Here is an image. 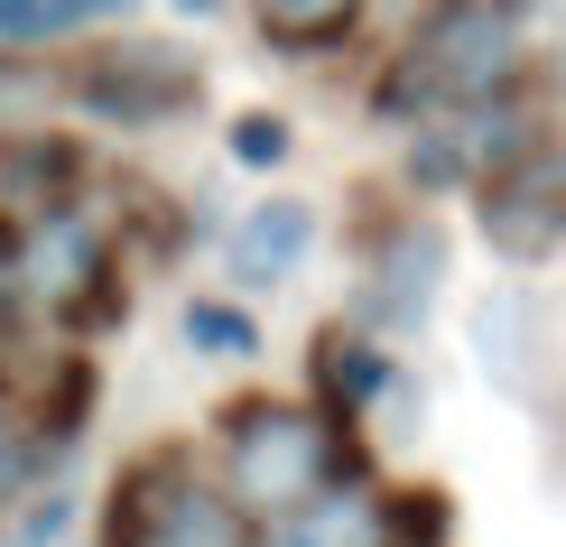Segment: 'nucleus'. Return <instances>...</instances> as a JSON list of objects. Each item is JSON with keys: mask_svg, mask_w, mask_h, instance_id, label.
I'll list each match as a JSON object with an SVG mask.
<instances>
[{"mask_svg": "<svg viewBox=\"0 0 566 547\" xmlns=\"http://www.w3.org/2000/svg\"><path fill=\"white\" fill-rule=\"evenodd\" d=\"M325 473H335V436H325V418L306 409H251L232 427V492H242L251 511H297L325 492Z\"/></svg>", "mask_w": 566, "mask_h": 547, "instance_id": "f257e3e1", "label": "nucleus"}, {"mask_svg": "<svg viewBox=\"0 0 566 547\" xmlns=\"http://www.w3.org/2000/svg\"><path fill=\"white\" fill-rule=\"evenodd\" d=\"M511 56H521V29H511L502 0H446L428 19V38H418V56H409V84L446 93V103H483L511 75Z\"/></svg>", "mask_w": 566, "mask_h": 547, "instance_id": "f03ea898", "label": "nucleus"}, {"mask_svg": "<svg viewBox=\"0 0 566 547\" xmlns=\"http://www.w3.org/2000/svg\"><path fill=\"white\" fill-rule=\"evenodd\" d=\"M122 547H251V538H242V511H232L223 492L177 483V473H139Z\"/></svg>", "mask_w": 566, "mask_h": 547, "instance_id": "7ed1b4c3", "label": "nucleus"}, {"mask_svg": "<svg viewBox=\"0 0 566 547\" xmlns=\"http://www.w3.org/2000/svg\"><path fill=\"white\" fill-rule=\"evenodd\" d=\"M483 232L511 260H538L566 242V158H521L511 177H492L483 196Z\"/></svg>", "mask_w": 566, "mask_h": 547, "instance_id": "20e7f679", "label": "nucleus"}, {"mask_svg": "<svg viewBox=\"0 0 566 547\" xmlns=\"http://www.w3.org/2000/svg\"><path fill=\"white\" fill-rule=\"evenodd\" d=\"M93 278H103L93 232L75 223V213H46V223L29 232V251H19V288H29L38 306H75V297H93Z\"/></svg>", "mask_w": 566, "mask_h": 547, "instance_id": "39448f33", "label": "nucleus"}, {"mask_svg": "<svg viewBox=\"0 0 566 547\" xmlns=\"http://www.w3.org/2000/svg\"><path fill=\"white\" fill-rule=\"evenodd\" d=\"M306 242H316V213H306L297 196H270L261 213H242V232H232V278L242 288H270V278H289Z\"/></svg>", "mask_w": 566, "mask_h": 547, "instance_id": "423d86ee", "label": "nucleus"}, {"mask_svg": "<svg viewBox=\"0 0 566 547\" xmlns=\"http://www.w3.org/2000/svg\"><path fill=\"white\" fill-rule=\"evenodd\" d=\"M84 93H93V112H130V122H149V112H177L186 103V75L168 56H112V65H93L84 75Z\"/></svg>", "mask_w": 566, "mask_h": 547, "instance_id": "0eeeda50", "label": "nucleus"}, {"mask_svg": "<svg viewBox=\"0 0 566 547\" xmlns=\"http://www.w3.org/2000/svg\"><path fill=\"white\" fill-rule=\"evenodd\" d=\"M270 547H381V511L371 502H335V492H316V502H297V511H279V529Z\"/></svg>", "mask_w": 566, "mask_h": 547, "instance_id": "6e6552de", "label": "nucleus"}, {"mask_svg": "<svg viewBox=\"0 0 566 547\" xmlns=\"http://www.w3.org/2000/svg\"><path fill=\"white\" fill-rule=\"evenodd\" d=\"M93 10H122V0H0V38L29 46V38H56V29H75Z\"/></svg>", "mask_w": 566, "mask_h": 547, "instance_id": "1a4fd4ad", "label": "nucleus"}, {"mask_svg": "<svg viewBox=\"0 0 566 547\" xmlns=\"http://www.w3.org/2000/svg\"><path fill=\"white\" fill-rule=\"evenodd\" d=\"M437 288V242H399L390 251V278H381V316H418Z\"/></svg>", "mask_w": 566, "mask_h": 547, "instance_id": "9d476101", "label": "nucleus"}, {"mask_svg": "<svg viewBox=\"0 0 566 547\" xmlns=\"http://www.w3.org/2000/svg\"><path fill=\"white\" fill-rule=\"evenodd\" d=\"M261 19L279 38H325L335 19H353V0H261Z\"/></svg>", "mask_w": 566, "mask_h": 547, "instance_id": "9b49d317", "label": "nucleus"}, {"mask_svg": "<svg viewBox=\"0 0 566 547\" xmlns=\"http://www.w3.org/2000/svg\"><path fill=\"white\" fill-rule=\"evenodd\" d=\"M325 390L335 399H371L381 390V362H371L363 344H325Z\"/></svg>", "mask_w": 566, "mask_h": 547, "instance_id": "f8f14e48", "label": "nucleus"}, {"mask_svg": "<svg viewBox=\"0 0 566 547\" xmlns=\"http://www.w3.org/2000/svg\"><path fill=\"white\" fill-rule=\"evenodd\" d=\"M186 344H205V353H251V325L232 316V306H186Z\"/></svg>", "mask_w": 566, "mask_h": 547, "instance_id": "ddd939ff", "label": "nucleus"}, {"mask_svg": "<svg viewBox=\"0 0 566 547\" xmlns=\"http://www.w3.org/2000/svg\"><path fill=\"white\" fill-rule=\"evenodd\" d=\"M232 158H242V168H279V158H289V130L251 112V122H232Z\"/></svg>", "mask_w": 566, "mask_h": 547, "instance_id": "4468645a", "label": "nucleus"}, {"mask_svg": "<svg viewBox=\"0 0 566 547\" xmlns=\"http://www.w3.org/2000/svg\"><path fill=\"white\" fill-rule=\"evenodd\" d=\"M19 483H29V445H19V427L0 418V502H10Z\"/></svg>", "mask_w": 566, "mask_h": 547, "instance_id": "2eb2a0df", "label": "nucleus"}, {"mask_svg": "<svg viewBox=\"0 0 566 547\" xmlns=\"http://www.w3.org/2000/svg\"><path fill=\"white\" fill-rule=\"evenodd\" d=\"M65 511H75V502H46V511L29 519V529L10 538V547H56V538H65Z\"/></svg>", "mask_w": 566, "mask_h": 547, "instance_id": "dca6fc26", "label": "nucleus"}, {"mask_svg": "<svg viewBox=\"0 0 566 547\" xmlns=\"http://www.w3.org/2000/svg\"><path fill=\"white\" fill-rule=\"evenodd\" d=\"M177 10H186V19H196V10H214V0H177Z\"/></svg>", "mask_w": 566, "mask_h": 547, "instance_id": "f3484780", "label": "nucleus"}]
</instances>
